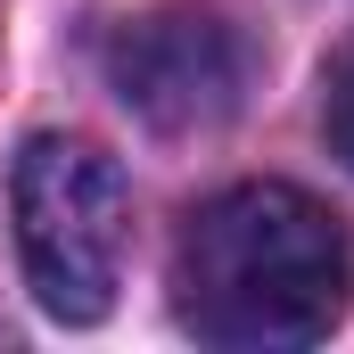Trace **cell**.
<instances>
[{
    "instance_id": "3",
    "label": "cell",
    "mask_w": 354,
    "mask_h": 354,
    "mask_svg": "<svg viewBox=\"0 0 354 354\" xmlns=\"http://www.w3.org/2000/svg\"><path fill=\"white\" fill-rule=\"evenodd\" d=\"M107 83L157 132H214L248 91V41L214 8H157L107 41Z\"/></svg>"
},
{
    "instance_id": "4",
    "label": "cell",
    "mask_w": 354,
    "mask_h": 354,
    "mask_svg": "<svg viewBox=\"0 0 354 354\" xmlns=\"http://www.w3.org/2000/svg\"><path fill=\"white\" fill-rule=\"evenodd\" d=\"M322 132H330V149L346 157V174H354V41L330 58V75H322Z\"/></svg>"
},
{
    "instance_id": "2",
    "label": "cell",
    "mask_w": 354,
    "mask_h": 354,
    "mask_svg": "<svg viewBox=\"0 0 354 354\" xmlns=\"http://www.w3.org/2000/svg\"><path fill=\"white\" fill-rule=\"evenodd\" d=\"M8 214H17V256L25 288L50 322L91 330L115 305L124 248H132V181L124 165L83 140V132H33L8 174Z\"/></svg>"
},
{
    "instance_id": "1",
    "label": "cell",
    "mask_w": 354,
    "mask_h": 354,
    "mask_svg": "<svg viewBox=\"0 0 354 354\" xmlns=\"http://www.w3.org/2000/svg\"><path fill=\"white\" fill-rule=\"evenodd\" d=\"M354 297V248L338 214L288 181H231L181 223L174 313L189 338L239 354L322 346Z\"/></svg>"
}]
</instances>
